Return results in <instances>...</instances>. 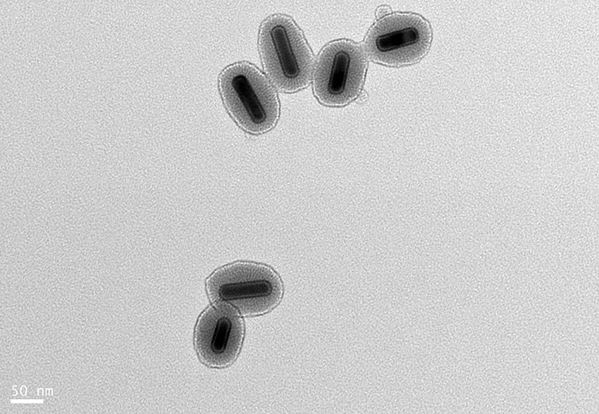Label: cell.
Returning <instances> with one entry per match:
<instances>
[{
  "mask_svg": "<svg viewBox=\"0 0 599 414\" xmlns=\"http://www.w3.org/2000/svg\"><path fill=\"white\" fill-rule=\"evenodd\" d=\"M259 48L264 70L280 90L295 92L309 84L313 55L290 17L276 14L266 18L259 30Z\"/></svg>",
  "mask_w": 599,
  "mask_h": 414,
  "instance_id": "cell-1",
  "label": "cell"
},
{
  "mask_svg": "<svg viewBox=\"0 0 599 414\" xmlns=\"http://www.w3.org/2000/svg\"><path fill=\"white\" fill-rule=\"evenodd\" d=\"M218 87L231 117L244 130L261 134L276 124L280 104L265 75L248 62L227 66L220 74Z\"/></svg>",
  "mask_w": 599,
  "mask_h": 414,
  "instance_id": "cell-2",
  "label": "cell"
},
{
  "mask_svg": "<svg viewBox=\"0 0 599 414\" xmlns=\"http://www.w3.org/2000/svg\"><path fill=\"white\" fill-rule=\"evenodd\" d=\"M206 288L211 301L249 316L274 308L283 291L281 280L273 269L252 262H237L217 269L207 279Z\"/></svg>",
  "mask_w": 599,
  "mask_h": 414,
  "instance_id": "cell-3",
  "label": "cell"
},
{
  "mask_svg": "<svg viewBox=\"0 0 599 414\" xmlns=\"http://www.w3.org/2000/svg\"><path fill=\"white\" fill-rule=\"evenodd\" d=\"M432 30L423 17L395 13L381 18L369 30L364 48L373 61L387 65L414 63L428 51Z\"/></svg>",
  "mask_w": 599,
  "mask_h": 414,
  "instance_id": "cell-4",
  "label": "cell"
},
{
  "mask_svg": "<svg viewBox=\"0 0 599 414\" xmlns=\"http://www.w3.org/2000/svg\"><path fill=\"white\" fill-rule=\"evenodd\" d=\"M366 61L356 43L339 39L320 51L314 75L315 96L323 105L341 106L359 95L365 77Z\"/></svg>",
  "mask_w": 599,
  "mask_h": 414,
  "instance_id": "cell-5",
  "label": "cell"
},
{
  "mask_svg": "<svg viewBox=\"0 0 599 414\" xmlns=\"http://www.w3.org/2000/svg\"><path fill=\"white\" fill-rule=\"evenodd\" d=\"M244 324L231 306L217 303L200 315L194 330V346L200 360L223 368L236 359L242 343Z\"/></svg>",
  "mask_w": 599,
  "mask_h": 414,
  "instance_id": "cell-6",
  "label": "cell"
}]
</instances>
